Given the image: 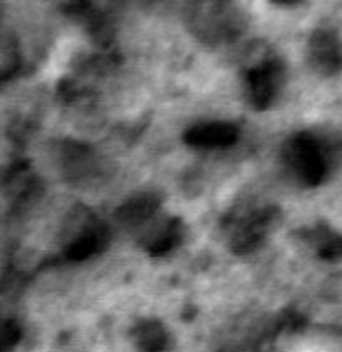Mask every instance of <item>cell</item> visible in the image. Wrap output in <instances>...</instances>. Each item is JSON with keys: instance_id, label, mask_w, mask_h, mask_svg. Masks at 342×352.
Returning a JSON list of instances; mask_svg holds the SVG:
<instances>
[{"instance_id": "cell-1", "label": "cell", "mask_w": 342, "mask_h": 352, "mask_svg": "<svg viewBox=\"0 0 342 352\" xmlns=\"http://www.w3.org/2000/svg\"><path fill=\"white\" fill-rule=\"evenodd\" d=\"M185 21L192 35L208 45L233 42L246 28L242 11L233 0H187Z\"/></svg>"}, {"instance_id": "cell-2", "label": "cell", "mask_w": 342, "mask_h": 352, "mask_svg": "<svg viewBox=\"0 0 342 352\" xmlns=\"http://www.w3.org/2000/svg\"><path fill=\"white\" fill-rule=\"evenodd\" d=\"M284 161L306 187H318L327 176L323 151L317 138L310 133H297L287 140Z\"/></svg>"}, {"instance_id": "cell-3", "label": "cell", "mask_w": 342, "mask_h": 352, "mask_svg": "<svg viewBox=\"0 0 342 352\" xmlns=\"http://www.w3.org/2000/svg\"><path fill=\"white\" fill-rule=\"evenodd\" d=\"M284 66L277 59L263 60L246 73V97L253 109L265 111L275 102L284 85Z\"/></svg>"}, {"instance_id": "cell-4", "label": "cell", "mask_w": 342, "mask_h": 352, "mask_svg": "<svg viewBox=\"0 0 342 352\" xmlns=\"http://www.w3.org/2000/svg\"><path fill=\"white\" fill-rule=\"evenodd\" d=\"M277 221H279V209L277 208H266L263 211H256L246 216L235 226L232 236H230L232 252L242 256V254H249L258 249L265 242Z\"/></svg>"}, {"instance_id": "cell-5", "label": "cell", "mask_w": 342, "mask_h": 352, "mask_svg": "<svg viewBox=\"0 0 342 352\" xmlns=\"http://www.w3.org/2000/svg\"><path fill=\"white\" fill-rule=\"evenodd\" d=\"M63 12L67 18L83 25L90 38L99 47H107L113 42V23L106 12L97 8L94 0H70L64 4Z\"/></svg>"}, {"instance_id": "cell-6", "label": "cell", "mask_w": 342, "mask_h": 352, "mask_svg": "<svg viewBox=\"0 0 342 352\" xmlns=\"http://www.w3.org/2000/svg\"><path fill=\"white\" fill-rule=\"evenodd\" d=\"M308 60L323 76L335 74L342 67V42L330 30H317L308 42Z\"/></svg>"}, {"instance_id": "cell-7", "label": "cell", "mask_w": 342, "mask_h": 352, "mask_svg": "<svg viewBox=\"0 0 342 352\" xmlns=\"http://www.w3.org/2000/svg\"><path fill=\"white\" fill-rule=\"evenodd\" d=\"M239 128L232 123H202L184 133V142L195 148H226L239 140Z\"/></svg>"}, {"instance_id": "cell-8", "label": "cell", "mask_w": 342, "mask_h": 352, "mask_svg": "<svg viewBox=\"0 0 342 352\" xmlns=\"http://www.w3.org/2000/svg\"><path fill=\"white\" fill-rule=\"evenodd\" d=\"M109 242V232L103 223H92L83 230L81 235H78L73 242H70L64 249V257L67 261H85L89 257L97 256L103 252Z\"/></svg>"}, {"instance_id": "cell-9", "label": "cell", "mask_w": 342, "mask_h": 352, "mask_svg": "<svg viewBox=\"0 0 342 352\" xmlns=\"http://www.w3.org/2000/svg\"><path fill=\"white\" fill-rule=\"evenodd\" d=\"M159 206H161V197L158 194L142 192L120 206V209L116 211V218L123 225H140L158 212Z\"/></svg>"}, {"instance_id": "cell-10", "label": "cell", "mask_w": 342, "mask_h": 352, "mask_svg": "<svg viewBox=\"0 0 342 352\" xmlns=\"http://www.w3.org/2000/svg\"><path fill=\"white\" fill-rule=\"evenodd\" d=\"M182 236H184V225H182V219L171 218L158 230L154 239L145 242V249H147L149 256L161 257L164 256V254L171 252V250L182 242Z\"/></svg>"}, {"instance_id": "cell-11", "label": "cell", "mask_w": 342, "mask_h": 352, "mask_svg": "<svg viewBox=\"0 0 342 352\" xmlns=\"http://www.w3.org/2000/svg\"><path fill=\"white\" fill-rule=\"evenodd\" d=\"M135 342L142 352H164L169 344V335L159 321H142L135 328Z\"/></svg>"}, {"instance_id": "cell-12", "label": "cell", "mask_w": 342, "mask_h": 352, "mask_svg": "<svg viewBox=\"0 0 342 352\" xmlns=\"http://www.w3.org/2000/svg\"><path fill=\"white\" fill-rule=\"evenodd\" d=\"M317 239L320 242L318 245V256L323 261H337L342 257V235L330 232H317Z\"/></svg>"}, {"instance_id": "cell-13", "label": "cell", "mask_w": 342, "mask_h": 352, "mask_svg": "<svg viewBox=\"0 0 342 352\" xmlns=\"http://www.w3.org/2000/svg\"><path fill=\"white\" fill-rule=\"evenodd\" d=\"M19 67V50L12 36L2 40V80L8 81L16 74Z\"/></svg>"}, {"instance_id": "cell-14", "label": "cell", "mask_w": 342, "mask_h": 352, "mask_svg": "<svg viewBox=\"0 0 342 352\" xmlns=\"http://www.w3.org/2000/svg\"><path fill=\"white\" fill-rule=\"evenodd\" d=\"M21 338V327L14 320H8L0 331V352H11Z\"/></svg>"}, {"instance_id": "cell-15", "label": "cell", "mask_w": 342, "mask_h": 352, "mask_svg": "<svg viewBox=\"0 0 342 352\" xmlns=\"http://www.w3.org/2000/svg\"><path fill=\"white\" fill-rule=\"evenodd\" d=\"M272 2L279 6H294V4H299L301 0H272Z\"/></svg>"}]
</instances>
